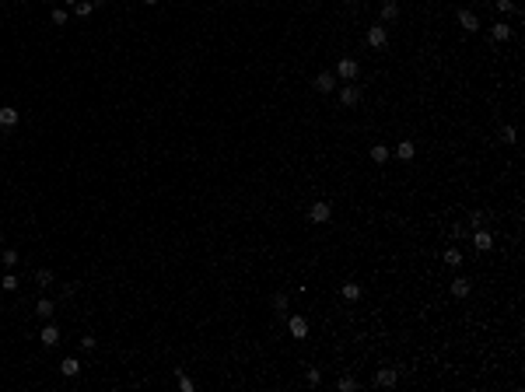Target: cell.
Instances as JSON below:
<instances>
[{"mask_svg": "<svg viewBox=\"0 0 525 392\" xmlns=\"http://www.w3.org/2000/svg\"><path fill=\"white\" fill-rule=\"evenodd\" d=\"M329 217H333V207H329L326 200H315V203L308 207V221H312V224H326Z\"/></svg>", "mask_w": 525, "mask_h": 392, "instance_id": "cell-1", "label": "cell"}, {"mask_svg": "<svg viewBox=\"0 0 525 392\" xmlns=\"http://www.w3.org/2000/svg\"><path fill=\"white\" fill-rule=\"evenodd\" d=\"M357 74H361V63H357V60H350V56H343V60L336 63V77H340V81H354V77H357Z\"/></svg>", "mask_w": 525, "mask_h": 392, "instance_id": "cell-2", "label": "cell"}, {"mask_svg": "<svg viewBox=\"0 0 525 392\" xmlns=\"http://www.w3.org/2000/svg\"><path fill=\"white\" fill-rule=\"evenodd\" d=\"M312 88H315L319 95H333V91H336V74H333V70H322L319 77L312 81Z\"/></svg>", "mask_w": 525, "mask_h": 392, "instance_id": "cell-3", "label": "cell"}, {"mask_svg": "<svg viewBox=\"0 0 525 392\" xmlns=\"http://www.w3.org/2000/svg\"><path fill=\"white\" fill-rule=\"evenodd\" d=\"M455 18H459V25H462L466 32H480V14H476V11H469V7H462V11H459Z\"/></svg>", "mask_w": 525, "mask_h": 392, "instance_id": "cell-4", "label": "cell"}, {"mask_svg": "<svg viewBox=\"0 0 525 392\" xmlns=\"http://www.w3.org/2000/svg\"><path fill=\"white\" fill-rule=\"evenodd\" d=\"M364 39H368V46H371V49H382V46L389 42V32H385V25H371Z\"/></svg>", "mask_w": 525, "mask_h": 392, "instance_id": "cell-5", "label": "cell"}, {"mask_svg": "<svg viewBox=\"0 0 525 392\" xmlns=\"http://www.w3.org/2000/svg\"><path fill=\"white\" fill-rule=\"evenodd\" d=\"M361 95H364L361 84H343V88H340V102H343V105H357Z\"/></svg>", "mask_w": 525, "mask_h": 392, "instance_id": "cell-6", "label": "cell"}, {"mask_svg": "<svg viewBox=\"0 0 525 392\" xmlns=\"http://www.w3.org/2000/svg\"><path fill=\"white\" fill-rule=\"evenodd\" d=\"M473 245H476L480 252H490V249H494V235L483 231V228H473Z\"/></svg>", "mask_w": 525, "mask_h": 392, "instance_id": "cell-7", "label": "cell"}, {"mask_svg": "<svg viewBox=\"0 0 525 392\" xmlns=\"http://www.w3.org/2000/svg\"><path fill=\"white\" fill-rule=\"evenodd\" d=\"M287 329H291V336H294V340H305V336H308V319H305V315H291Z\"/></svg>", "mask_w": 525, "mask_h": 392, "instance_id": "cell-8", "label": "cell"}, {"mask_svg": "<svg viewBox=\"0 0 525 392\" xmlns=\"http://www.w3.org/2000/svg\"><path fill=\"white\" fill-rule=\"evenodd\" d=\"M396 382H399L396 368H378V375H375V385H378V389H389V385H396Z\"/></svg>", "mask_w": 525, "mask_h": 392, "instance_id": "cell-9", "label": "cell"}, {"mask_svg": "<svg viewBox=\"0 0 525 392\" xmlns=\"http://www.w3.org/2000/svg\"><path fill=\"white\" fill-rule=\"evenodd\" d=\"M452 298H469V291H473V284H469V280H466V277H455V280H452Z\"/></svg>", "mask_w": 525, "mask_h": 392, "instance_id": "cell-10", "label": "cell"}, {"mask_svg": "<svg viewBox=\"0 0 525 392\" xmlns=\"http://www.w3.org/2000/svg\"><path fill=\"white\" fill-rule=\"evenodd\" d=\"M490 39H494V42H508V39H511V28H508V21H497V25H490Z\"/></svg>", "mask_w": 525, "mask_h": 392, "instance_id": "cell-11", "label": "cell"}, {"mask_svg": "<svg viewBox=\"0 0 525 392\" xmlns=\"http://www.w3.org/2000/svg\"><path fill=\"white\" fill-rule=\"evenodd\" d=\"M39 340H42V347H56V343H60V329H56V326L49 322V326H46V329L39 333Z\"/></svg>", "mask_w": 525, "mask_h": 392, "instance_id": "cell-12", "label": "cell"}, {"mask_svg": "<svg viewBox=\"0 0 525 392\" xmlns=\"http://www.w3.org/2000/svg\"><path fill=\"white\" fill-rule=\"evenodd\" d=\"M18 109L14 105H0V126H18Z\"/></svg>", "mask_w": 525, "mask_h": 392, "instance_id": "cell-13", "label": "cell"}, {"mask_svg": "<svg viewBox=\"0 0 525 392\" xmlns=\"http://www.w3.org/2000/svg\"><path fill=\"white\" fill-rule=\"evenodd\" d=\"M413 154H417V144H413V140H399V144H396V158H399V161H410Z\"/></svg>", "mask_w": 525, "mask_h": 392, "instance_id": "cell-14", "label": "cell"}, {"mask_svg": "<svg viewBox=\"0 0 525 392\" xmlns=\"http://www.w3.org/2000/svg\"><path fill=\"white\" fill-rule=\"evenodd\" d=\"M53 312H56V305H53L49 298H39V305H35V315H39V319H53Z\"/></svg>", "mask_w": 525, "mask_h": 392, "instance_id": "cell-15", "label": "cell"}, {"mask_svg": "<svg viewBox=\"0 0 525 392\" xmlns=\"http://www.w3.org/2000/svg\"><path fill=\"white\" fill-rule=\"evenodd\" d=\"M60 371H63L67 378H74L77 371H81V361H77V357H63V361H60Z\"/></svg>", "mask_w": 525, "mask_h": 392, "instance_id": "cell-16", "label": "cell"}, {"mask_svg": "<svg viewBox=\"0 0 525 392\" xmlns=\"http://www.w3.org/2000/svg\"><path fill=\"white\" fill-rule=\"evenodd\" d=\"M396 18H399V4L396 0H385L382 4V21H396Z\"/></svg>", "mask_w": 525, "mask_h": 392, "instance_id": "cell-17", "label": "cell"}, {"mask_svg": "<svg viewBox=\"0 0 525 392\" xmlns=\"http://www.w3.org/2000/svg\"><path fill=\"white\" fill-rule=\"evenodd\" d=\"M91 11H95V0H77V4H74V14H77V18H91Z\"/></svg>", "mask_w": 525, "mask_h": 392, "instance_id": "cell-18", "label": "cell"}, {"mask_svg": "<svg viewBox=\"0 0 525 392\" xmlns=\"http://www.w3.org/2000/svg\"><path fill=\"white\" fill-rule=\"evenodd\" d=\"M175 378H179V389H182V392H193V389H196V385H193V378H189L182 368H175Z\"/></svg>", "mask_w": 525, "mask_h": 392, "instance_id": "cell-19", "label": "cell"}, {"mask_svg": "<svg viewBox=\"0 0 525 392\" xmlns=\"http://www.w3.org/2000/svg\"><path fill=\"white\" fill-rule=\"evenodd\" d=\"M371 161H375V165H385V161H389V147H385V144H375V147H371Z\"/></svg>", "mask_w": 525, "mask_h": 392, "instance_id": "cell-20", "label": "cell"}, {"mask_svg": "<svg viewBox=\"0 0 525 392\" xmlns=\"http://www.w3.org/2000/svg\"><path fill=\"white\" fill-rule=\"evenodd\" d=\"M35 284H39L42 291H46V287H53V273H49V270H39V273H35Z\"/></svg>", "mask_w": 525, "mask_h": 392, "instance_id": "cell-21", "label": "cell"}, {"mask_svg": "<svg viewBox=\"0 0 525 392\" xmlns=\"http://www.w3.org/2000/svg\"><path fill=\"white\" fill-rule=\"evenodd\" d=\"M343 298L347 301H357L361 298V284H343Z\"/></svg>", "mask_w": 525, "mask_h": 392, "instance_id": "cell-22", "label": "cell"}, {"mask_svg": "<svg viewBox=\"0 0 525 392\" xmlns=\"http://www.w3.org/2000/svg\"><path fill=\"white\" fill-rule=\"evenodd\" d=\"M336 389H340V392H354V389H357V378H350V375H343V378L336 382Z\"/></svg>", "mask_w": 525, "mask_h": 392, "instance_id": "cell-23", "label": "cell"}, {"mask_svg": "<svg viewBox=\"0 0 525 392\" xmlns=\"http://www.w3.org/2000/svg\"><path fill=\"white\" fill-rule=\"evenodd\" d=\"M445 263H448V266H462V252H459V249H448V252H445Z\"/></svg>", "mask_w": 525, "mask_h": 392, "instance_id": "cell-24", "label": "cell"}, {"mask_svg": "<svg viewBox=\"0 0 525 392\" xmlns=\"http://www.w3.org/2000/svg\"><path fill=\"white\" fill-rule=\"evenodd\" d=\"M305 382H308V385L315 389V385L322 382V371H319V368H308V375H305Z\"/></svg>", "mask_w": 525, "mask_h": 392, "instance_id": "cell-25", "label": "cell"}, {"mask_svg": "<svg viewBox=\"0 0 525 392\" xmlns=\"http://www.w3.org/2000/svg\"><path fill=\"white\" fill-rule=\"evenodd\" d=\"M0 284H4V291H18V284H21V280H18L14 273H7V277H4Z\"/></svg>", "mask_w": 525, "mask_h": 392, "instance_id": "cell-26", "label": "cell"}, {"mask_svg": "<svg viewBox=\"0 0 525 392\" xmlns=\"http://www.w3.org/2000/svg\"><path fill=\"white\" fill-rule=\"evenodd\" d=\"M494 7H497L501 14H511V11H515V0H494Z\"/></svg>", "mask_w": 525, "mask_h": 392, "instance_id": "cell-27", "label": "cell"}, {"mask_svg": "<svg viewBox=\"0 0 525 392\" xmlns=\"http://www.w3.org/2000/svg\"><path fill=\"white\" fill-rule=\"evenodd\" d=\"M501 140L504 144H515V126H501Z\"/></svg>", "mask_w": 525, "mask_h": 392, "instance_id": "cell-28", "label": "cell"}, {"mask_svg": "<svg viewBox=\"0 0 525 392\" xmlns=\"http://www.w3.org/2000/svg\"><path fill=\"white\" fill-rule=\"evenodd\" d=\"M53 21H56V25H67V11H63V7H53Z\"/></svg>", "mask_w": 525, "mask_h": 392, "instance_id": "cell-29", "label": "cell"}, {"mask_svg": "<svg viewBox=\"0 0 525 392\" xmlns=\"http://www.w3.org/2000/svg\"><path fill=\"white\" fill-rule=\"evenodd\" d=\"M483 221H487V214H480V210L469 214V224H473V228H483Z\"/></svg>", "mask_w": 525, "mask_h": 392, "instance_id": "cell-30", "label": "cell"}, {"mask_svg": "<svg viewBox=\"0 0 525 392\" xmlns=\"http://www.w3.org/2000/svg\"><path fill=\"white\" fill-rule=\"evenodd\" d=\"M0 259H4L7 266H14V263H18V252H14V249H7V252H0Z\"/></svg>", "mask_w": 525, "mask_h": 392, "instance_id": "cell-31", "label": "cell"}, {"mask_svg": "<svg viewBox=\"0 0 525 392\" xmlns=\"http://www.w3.org/2000/svg\"><path fill=\"white\" fill-rule=\"evenodd\" d=\"M273 308L284 312V308H287V294H277V298H273Z\"/></svg>", "mask_w": 525, "mask_h": 392, "instance_id": "cell-32", "label": "cell"}, {"mask_svg": "<svg viewBox=\"0 0 525 392\" xmlns=\"http://www.w3.org/2000/svg\"><path fill=\"white\" fill-rule=\"evenodd\" d=\"M81 347L84 350H95V336H81Z\"/></svg>", "mask_w": 525, "mask_h": 392, "instance_id": "cell-33", "label": "cell"}, {"mask_svg": "<svg viewBox=\"0 0 525 392\" xmlns=\"http://www.w3.org/2000/svg\"><path fill=\"white\" fill-rule=\"evenodd\" d=\"M140 4H147V7H151V4H158V0H140Z\"/></svg>", "mask_w": 525, "mask_h": 392, "instance_id": "cell-34", "label": "cell"}, {"mask_svg": "<svg viewBox=\"0 0 525 392\" xmlns=\"http://www.w3.org/2000/svg\"><path fill=\"white\" fill-rule=\"evenodd\" d=\"M63 4H70V7H74V4H77V0H63Z\"/></svg>", "mask_w": 525, "mask_h": 392, "instance_id": "cell-35", "label": "cell"}, {"mask_svg": "<svg viewBox=\"0 0 525 392\" xmlns=\"http://www.w3.org/2000/svg\"><path fill=\"white\" fill-rule=\"evenodd\" d=\"M0 238H4V235H0Z\"/></svg>", "mask_w": 525, "mask_h": 392, "instance_id": "cell-36", "label": "cell"}]
</instances>
